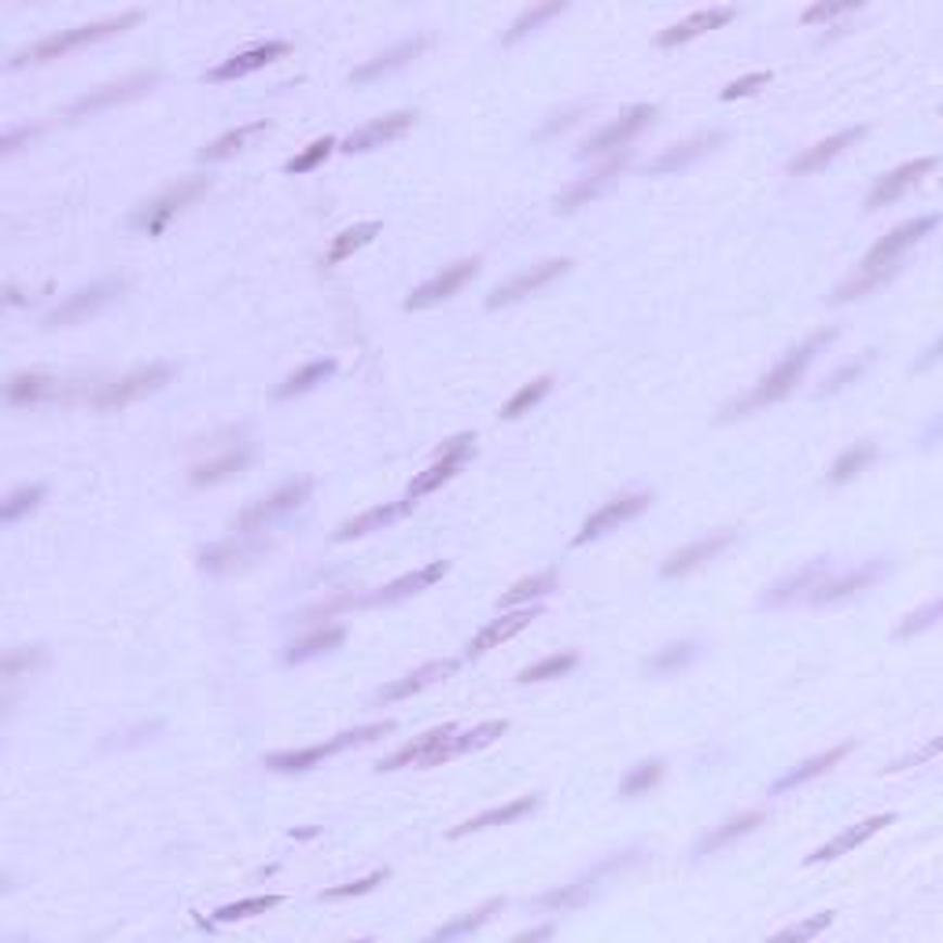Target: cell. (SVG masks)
I'll use <instances>...</instances> for the list:
<instances>
[{"label": "cell", "instance_id": "cell-39", "mask_svg": "<svg viewBox=\"0 0 943 943\" xmlns=\"http://www.w3.org/2000/svg\"><path fill=\"white\" fill-rule=\"evenodd\" d=\"M553 590H557V572L553 568H546V572L512 583L509 590L498 597V609H517V604H527V601H535V597H546Z\"/></svg>", "mask_w": 943, "mask_h": 943}, {"label": "cell", "instance_id": "cell-19", "mask_svg": "<svg viewBox=\"0 0 943 943\" xmlns=\"http://www.w3.org/2000/svg\"><path fill=\"white\" fill-rule=\"evenodd\" d=\"M446 572H450V560H432V564L417 568V572H409L403 578H395V583H387L384 590L369 594L366 604H395V601H406V597H413L420 590H428L432 583H438Z\"/></svg>", "mask_w": 943, "mask_h": 943}, {"label": "cell", "instance_id": "cell-37", "mask_svg": "<svg viewBox=\"0 0 943 943\" xmlns=\"http://www.w3.org/2000/svg\"><path fill=\"white\" fill-rule=\"evenodd\" d=\"M269 129V118H258V123H247V126H237V129H229L226 137H218L214 140V144H207L200 152V163H221V158H229V155H237V152H244V144L251 137H258V133H266Z\"/></svg>", "mask_w": 943, "mask_h": 943}, {"label": "cell", "instance_id": "cell-56", "mask_svg": "<svg viewBox=\"0 0 943 943\" xmlns=\"http://www.w3.org/2000/svg\"><path fill=\"white\" fill-rule=\"evenodd\" d=\"M697 657V646L693 641H681V646H667L664 652H657V657L649 660L652 671H671V667H686L689 660Z\"/></svg>", "mask_w": 943, "mask_h": 943}, {"label": "cell", "instance_id": "cell-9", "mask_svg": "<svg viewBox=\"0 0 943 943\" xmlns=\"http://www.w3.org/2000/svg\"><path fill=\"white\" fill-rule=\"evenodd\" d=\"M118 292H123V280H100V284L81 288V292H74V295L63 298V303L55 306L49 317H44V324H49V329H60V324L86 321V317H92L97 310H104V306Z\"/></svg>", "mask_w": 943, "mask_h": 943}, {"label": "cell", "instance_id": "cell-29", "mask_svg": "<svg viewBox=\"0 0 943 943\" xmlns=\"http://www.w3.org/2000/svg\"><path fill=\"white\" fill-rule=\"evenodd\" d=\"M623 166H627V152L615 155V158H609V163H604L601 170H594L590 177H583V181H575L564 195H557V211H564V214H568V211L583 207L586 200H594V195H601V189L612 181L615 174L623 170Z\"/></svg>", "mask_w": 943, "mask_h": 943}, {"label": "cell", "instance_id": "cell-25", "mask_svg": "<svg viewBox=\"0 0 943 943\" xmlns=\"http://www.w3.org/2000/svg\"><path fill=\"white\" fill-rule=\"evenodd\" d=\"M538 615H541L538 609H517V612L501 615V620L487 623V627H483V630L469 641V657H483V652H487V649H498L501 641L517 638V634L524 630V627H531V620H538Z\"/></svg>", "mask_w": 943, "mask_h": 943}, {"label": "cell", "instance_id": "cell-13", "mask_svg": "<svg viewBox=\"0 0 943 943\" xmlns=\"http://www.w3.org/2000/svg\"><path fill=\"white\" fill-rule=\"evenodd\" d=\"M457 730L454 726H438V730H428L424 737H417V741L403 744L395 755H387L384 763H380V770H403V767H438V763H446V744H450V737Z\"/></svg>", "mask_w": 943, "mask_h": 943}, {"label": "cell", "instance_id": "cell-60", "mask_svg": "<svg viewBox=\"0 0 943 943\" xmlns=\"http://www.w3.org/2000/svg\"><path fill=\"white\" fill-rule=\"evenodd\" d=\"M770 81V71H755V74H744V78L730 81V86L723 89V100H737V97H749V92H755L760 86H767Z\"/></svg>", "mask_w": 943, "mask_h": 943}, {"label": "cell", "instance_id": "cell-59", "mask_svg": "<svg viewBox=\"0 0 943 943\" xmlns=\"http://www.w3.org/2000/svg\"><path fill=\"white\" fill-rule=\"evenodd\" d=\"M870 361H874V351H866V354H863V358H858V361H852V366H844L840 372H833V377L826 380V387H821L818 395H833V391H840V387H844L848 380H855L858 372H863L866 366H870Z\"/></svg>", "mask_w": 943, "mask_h": 943}, {"label": "cell", "instance_id": "cell-38", "mask_svg": "<svg viewBox=\"0 0 943 943\" xmlns=\"http://www.w3.org/2000/svg\"><path fill=\"white\" fill-rule=\"evenodd\" d=\"M55 395V380L52 377H41V372H18V377L8 380L4 387V398L12 406H30V403H41V398Z\"/></svg>", "mask_w": 943, "mask_h": 943}, {"label": "cell", "instance_id": "cell-34", "mask_svg": "<svg viewBox=\"0 0 943 943\" xmlns=\"http://www.w3.org/2000/svg\"><path fill=\"white\" fill-rule=\"evenodd\" d=\"M269 549V541H251V546H214L200 553V568L203 572H229V568L251 564L255 557H263Z\"/></svg>", "mask_w": 943, "mask_h": 943}, {"label": "cell", "instance_id": "cell-49", "mask_svg": "<svg viewBox=\"0 0 943 943\" xmlns=\"http://www.w3.org/2000/svg\"><path fill=\"white\" fill-rule=\"evenodd\" d=\"M284 903V895H251V900L229 903V907L214 910V921H240V918H255V914H266Z\"/></svg>", "mask_w": 943, "mask_h": 943}, {"label": "cell", "instance_id": "cell-55", "mask_svg": "<svg viewBox=\"0 0 943 943\" xmlns=\"http://www.w3.org/2000/svg\"><path fill=\"white\" fill-rule=\"evenodd\" d=\"M384 881H387V870H377V874L361 877V881H351V884H335V889H324V892H321V900H351V895H366V892H372V889H377V884H384Z\"/></svg>", "mask_w": 943, "mask_h": 943}, {"label": "cell", "instance_id": "cell-42", "mask_svg": "<svg viewBox=\"0 0 943 943\" xmlns=\"http://www.w3.org/2000/svg\"><path fill=\"white\" fill-rule=\"evenodd\" d=\"M506 730H509L506 718H490V723H480L469 734H454L450 744H446V763L457 760V755H464V752H472V749H483V744L498 741V737L506 734Z\"/></svg>", "mask_w": 943, "mask_h": 943}, {"label": "cell", "instance_id": "cell-28", "mask_svg": "<svg viewBox=\"0 0 943 943\" xmlns=\"http://www.w3.org/2000/svg\"><path fill=\"white\" fill-rule=\"evenodd\" d=\"M829 572V560H811L807 568H800L797 575L786 578V583H778L774 590L763 597V609H781V604H792L797 597H811V590L821 583V575Z\"/></svg>", "mask_w": 943, "mask_h": 943}, {"label": "cell", "instance_id": "cell-62", "mask_svg": "<svg viewBox=\"0 0 943 943\" xmlns=\"http://www.w3.org/2000/svg\"><path fill=\"white\" fill-rule=\"evenodd\" d=\"M855 0H844V4H811L804 12V23H826V18H837V15H848L855 12Z\"/></svg>", "mask_w": 943, "mask_h": 943}, {"label": "cell", "instance_id": "cell-1", "mask_svg": "<svg viewBox=\"0 0 943 943\" xmlns=\"http://www.w3.org/2000/svg\"><path fill=\"white\" fill-rule=\"evenodd\" d=\"M837 340V329H826V332H815L811 335L807 343H800L797 351H789L786 358L778 361V366H774L767 377L760 380V384H755L752 391H749V398H741V403H734V406H726L723 409V420H734V417H744L749 413V409H755V406H770V403H781V398L789 395L792 387L800 384V380H804V372H807V366L811 361H815V354L826 347V343H833Z\"/></svg>", "mask_w": 943, "mask_h": 943}, {"label": "cell", "instance_id": "cell-52", "mask_svg": "<svg viewBox=\"0 0 943 943\" xmlns=\"http://www.w3.org/2000/svg\"><path fill=\"white\" fill-rule=\"evenodd\" d=\"M332 152H335V137H321V140H314V144H306L298 155L288 158L284 170H288V174H310V170H317V166H321Z\"/></svg>", "mask_w": 943, "mask_h": 943}, {"label": "cell", "instance_id": "cell-54", "mask_svg": "<svg viewBox=\"0 0 943 943\" xmlns=\"http://www.w3.org/2000/svg\"><path fill=\"white\" fill-rule=\"evenodd\" d=\"M660 778H664V763H660V760L638 763V767H634L627 778H623L620 792H623V797H638V792H649Z\"/></svg>", "mask_w": 943, "mask_h": 943}, {"label": "cell", "instance_id": "cell-41", "mask_svg": "<svg viewBox=\"0 0 943 943\" xmlns=\"http://www.w3.org/2000/svg\"><path fill=\"white\" fill-rule=\"evenodd\" d=\"M332 372H335V361H332V358H324V361H310V366H303L298 372H292V377H288L284 384H280V387L273 391V398H280V403H284V398L306 395V391H310V387L324 384V380H329Z\"/></svg>", "mask_w": 943, "mask_h": 943}, {"label": "cell", "instance_id": "cell-23", "mask_svg": "<svg viewBox=\"0 0 943 943\" xmlns=\"http://www.w3.org/2000/svg\"><path fill=\"white\" fill-rule=\"evenodd\" d=\"M734 15H737L734 8H704V12H693L689 18H681V23L667 26V30L657 37V44L660 49H675V44L693 41V37H700L704 30H718V26H726Z\"/></svg>", "mask_w": 943, "mask_h": 943}, {"label": "cell", "instance_id": "cell-32", "mask_svg": "<svg viewBox=\"0 0 943 943\" xmlns=\"http://www.w3.org/2000/svg\"><path fill=\"white\" fill-rule=\"evenodd\" d=\"M454 671H457V660H435V664L417 667L413 675L387 681V686L380 689V700H403V697H413V693H420V689L432 686V681L446 678V675H454Z\"/></svg>", "mask_w": 943, "mask_h": 943}, {"label": "cell", "instance_id": "cell-18", "mask_svg": "<svg viewBox=\"0 0 943 943\" xmlns=\"http://www.w3.org/2000/svg\"><path fill=\"white\" fill-rule=\"evenodd\" d=\"M417 123V111H395V115H384L377 118V123L361 126L358 133H351L347 140H343V152H369V148H380L387 144V140H398L403 133H409Z\"/></svg>", "mask_w": 943, "mask_h": 943}, {"label": "cell", "instance_id": "cell-44", "mask_svg": "<svg viewBox=\"0 0 943 943\" xmlns=\"http://www.w3.org/2000/svg\"><path fill=\"white\" fill-rule=\"evenodd\" d=\"M874 457H877V446H874V443H855V446H848V450L833 461V472H829V483H848V480H855V475L863 472L866 464L874 461Z\"/></svg>", "mask_w": 943, "mask_h": 943}, {"label": "cell", "instance_id": "cell-40", "mask_svg": "<svg viewBox=\"0 0 943 943\" xmlns=\"http://www.w3.org/2000/svg\"><path fill=\"white\" fill-rule=\"evenodd\" d=\"M900 273V263H889V266H874V269H863L858 266V273L852 277V280H844V284L837 288V303H848V298H863V295H870L874 288H881V284H889V280Z\"/></svg>", "mask_w": 943, "mask_h": 943}, {"label": "cell", "instance_id": "cell-8", "mask_svg": "<svg viewBox=\"0 0 943 943\" xmlns=\"http://www.w3.org/2000/svg\"><path fill=\"white\" fill-rule=\"evenodd\" d=\"M568 269H572V258H549V263L524 269V273H517L512 280H506V284L494 288V292L487 295V310H501V306H509V303H520L524 295H535L538 288L553 284V280L564 277Z\"/></svg>", "mask_w": 943, "mask_h": 943}, {"label": "cell", "instance_id": "cell-12", "mask_svg": "<svg viewBox=\"0 0 943 943\" xmlns=\"http://www.w3.org/2000/svg\"><path fill=\"white\" fill-rule=\"evenodd\" d=\"M649 506H652V494H646V490H641V494H623V498H615V501H609V506L597 509L572 541H575V546H586V541L601 538L604 531H615L620 524H627V520L641 517Z\"/></svg>", "mask_w": 943, "mask_h": 943}, {"label": "cell", "instance_id": "cell-61", "mask_svg": "<svg viewBox=\"0 0 943 943\" xmlns=\"http://www.w3.org/2000/svg\"><path fill=\"white\" fill-rule=\"evenodd\" d=\"M44 652L41 649H26V652H8L4 657V678H15L23 667H37Z\"/></svg>", "mask_w": 943, "mask_h": 943}, {"label": "cell", "instance_id": "cell-2", "mask_svg": "<svg viewBox=\"0 0 943 943\" xmlns=\"http://www.w3.org/2000/svg\"><path fill=\"white\" fill-rule=\"evenodd\" d=\"M140 23V12H123L115 18H104V23H89V26H74V30H63V34H52L44 37V41L30 44L26 52H18L8 67L18 71L26 67V63H52V60H63L67 52L81 49V44H92V41H104V37H115L129 30V26Z\"/></svg>", "mask_w": 943, "mask_h": 943}, {"label": "cell", "instance_id": "cell-20", "mask_svg": "<svg viewBox=\"0 0 943 943\" xmlns=\"http://www.w3.org/2000/svg\"><path fill=\"white\" fill-rule=\"evenodd\" d=\"M892 821H895V815H874V818L858 821V826L844 829V833H837L833 840H826V844H821L818 852H811V855H807V866H815V863H829V858H837V855L855 852L858 844H866V840L877 837L884 826H892Z\"/></svg>", "mask_w": 943, "mask_h": 943}, {"label": "cell", "instance_id": "cell-22", "mask_svg": "<svg viewBox=\"0 0 943 943\" xmlns=\"http://www.w3.org/2000/svg\"><path fill=\"white\" fill-rule=\"evenodd\" d=\"M866 137V126H855V129H840V133L818 140L815 148H804L797 158L789 163V174H811V170H821V166L829 163V158H837L844 148L858 144V140Z\"/></svg>", "mask_w": 943, "mask_h": 943}, {"label": "cell", "instance_id": "cell-45", "mask_svg": "<svg viewBox=\"0 0 943 943\" xmlns=\"http://www.w3.org/2000/svg\"><path fill=\"white\" fill-rule=\"evenodd\" d=\"M377 232H380V221H361V226H354V229H343L340 237L332 240V247H329V266L343 263V258H351L354 251L366 247L369 240L377 237Z\"/></svg>", "mask_w": 943, "mask_h": 943}, {"label": "cell", "instance_id": "cell-47", "mask_svg": "<svg viewBox=\"0 0 943 943\" xmlns=\"http://www.w3.org/2000/svg\"><path fill=\"white\" fill-rule=\"evenodd\" d=\"M572 667H578V652H553V657L538 660V664L524 667L517 675V681H546V678H560L568 675Z\"/></svg>", "mask_w": 943, "mask_h": 943}, {"label": "cell", "instance_id": "cell-51", "mask_svg": "<svg viewBox=\"0 0 943 943\" xmlns=\"http://www.w3.org/2000/svg\"><path fill=\"white\" fill-rule=\"evenodd\" d=\"M501 907H506V900H490V903H483V907H480V910H472L469 918H457V921H450V926L435 929V940H454V936H464V932H472V929L487 926V921H490Z\"/></svg>", "mask_w": 943, "mask_h": 943}, {"label": "cell", "instance_id": "cell-50", "mask_svg": "<svg viewBox=\"0 0 943 943\" xmlns=\"http://www.w3.org/2000/svg\"><path fill=\"white\" fill-rule=\"evenodd\" d=\"M560 12H568L564 0H549V4H535V8H527V12L520 15L517 23H512V30L506 34V44L520 41V37H527L531 30H535V26H541V23H546V18H553V15H560Z\"/></svg>", "mask_w": 943, "mask_h": 943}, {"label": "cell", "instance_id": "cell-53", "mask_svg": "<svg viewBox=\"0 0 943 943\" xmlns=\"http://www.w3.org/2000/svg\"><path fill=\"white\" fill-rule=\"evenodd\" d=\"M594 895V881H575L568 889H557V892H546L541 895V907L546 910H568V907H583L586 900Z\"/></svg>", "mask_w": 943, "mask_h": 943}, {"label": "cell", "instance_id": "cell-57", "mask_svg": "<svg viewBox=\"0 0 943 943\" xmlns=\"http://www.w3.org/2000/svg\"><path fill=\"white\" fill-rule=\"evenodd\" d=\"M940 612H943V604H940V601H932V604H926V609H921V612L907 615V620L900 623V630H895V634H900V638H910V634H918V630L932 627Z\"/></svg>", "mask_w": 943, "mask_h": 943}, {"label": "cell", "instance_id": "cell-6", "mask_svg": "<svg viewBox=\"0 0 943 943\" xmlns=\"http://www.w3.org/2000/svg\"><path fill=\"white\" fill-rule=\"evenodd\" d=\"M170 377H174V366H166V361H152V366L133 369V372H126L123 380L107 384L97 398H92V406L97 409H123L129 403H137V398L155 395L158 387L170 384Z\"/></svg>", "mask_w": 943, "mask_h": 943}, {"label": "cell", "instance_id": "cell-3", "mask_svg": "<svg viewBox=\"0 0 943 943\" xmlns=\"http://www.w3.org/2000/svg\"><path fill=\"white\" fill-rule=\"evenodd\" d=\"M395 730V723L391 718H384V723H369V726H358V730H343L335 734L332 741L324 744H310V749H295V752H273L266 755V767L277 770V774H298V770H310L317 767L321 760H329V755H340L354 749V744H369L377 741V737H384Z\"/></svg>", "mask_w": 943, "mask_h": 943}, {"label": "cell", "instance_id": "cell-16", "mask_svg": "<svg viewBox=\"0 0 943 943\" xmlns=\"http://www.w3.org/2000/svg\"><path fill=\"white\" fill-rule=\"evenodd\" d=\"M932 170H936V158H932V155H926V158H914V163H903V166H895V170H892V174H884L881 181L874 184V192L866 195V211L889 207V203H895L903 192L914 189V184H918L921 177L932 174Z\"/></svg>", "mask_w": 943, "mask_h": 943}, {"label": "cell", "instance_id": "cell-5", "mask_svg": "<svg viewBox=\"0 0 943 943\" xmlns=\"http://www.w3.org/2000/svg\"><path fill=\"white\" fill-rule=\"evenodd\" d=\"M310 490H314V480H288L284 487H277L273 494L251 501V506L240 512L237 520H232V531H237V535H255V531H266L277 517H284V512L303 506V501L310 498Z\"/></svg>", "mask_w": 943, "mask_h": 943}, {"label": "cell", "instance_id": "cell-64", "mask_svg": "<svg viewBox=\"0 0 943 943\" xmlns=\"http://www.w3.org/2000/svg\"><path fill=\"white\" fill-rule=\"evenodd\" d=\"M546 936H553V926H541V929L520 932V936H517V940H546Z\"/></svg>", "mask_w": 943, "mask_h": 943}, {"label": "cell", "instance_id": "cell-36", "mask_svg": "<svg viewBox=\"0 0 943 943\" xmlns=\"http://www.w3.org/2000/svg\"><path fill=\"white\" fill-rule=\"evenodd\" d=\"M247 461H251L247 446H240V450H229V454H221V457H211V461H203V464H192V483H195V487H203V483H221V480H229V475L244 472Z\"/></svg>", "mask_w": 943, "mask_h": 943}, {"label": "cell", "instance_id": "cell-43", "mask_svg": "<svg viewBox=\"0 0 943 943\" xmlns=\"http://www.w3.org/2000/svg\"><path fill=\"white\" fill-rule=\"evenodd\" d=\"M343 638H347V630L343 627H324V630L306 634L303 641H292V646H288V664H303V660H314V657H321V652H332Z\"/></svg>", "mask_w": 943, "mask_h": 943}, {"label": "cell", "instance_id": "cell-15", "mask_svg": "<svg viewBox=\"0 0 943 943\" xmlns=\"http://www.w3.org/2000/svg\"><path fill=\"white\" fill-rule=\"evenodd\" d=\"M155 81H158V74H155V71L129 74V78L115 81V86H104V89L89 92V97L74 100L67 115H71V118H78V115H89V111H100V107H111V104H126V100H133V97H140V92L152 89Z\"/></svg>", "mask_w": 943, "mask_h": 943}, {"label": "cell", "instance_id": "cell-48", "mask_svg": "<svg viewBox=\"0 0 943 943\" xmlns=\"http://www.w3.org/2000/svg\"><path fill=\"white\" fill-rule=\"evenodd\" d=\"M44 501V483H34V487H18L4 498V506H0V520L4 524H15V520H23L26 512L37 509Z\"/></svg>", "mask_w": 943, "mask_h": 943}, {"label": "cell", "instance_id": "cell-58", "mask_svg": "<svg viewBox=\"0 0 943 943\" xmlns=\"http://www.w3.org/2000/svg\"><path fill=\"white\" fill-rule=\"evenodd\" d=\"M829 926H833V910L815 914V918H807V921H800V926L786 929V932H781V940H811V936H818V932L829 929Z\"/></svg>", "mask_w": 943, "mask_h": 943}, {"label": "cell", "instance_id": "cell-4", "mask_svg": "<svg viewBox=\"0 0 943 943\" xmlns=\"http://www.w3.org/2000/svg\"><path fill=\"white\" fill-rule=\"evenodd\" d=\"M207 192H211L207 177H189V181H177L174 189H166L163 195H155L152 203H144V207L133 214V221H129V226L148 232V237H158V232L170 226L177 214H181L184 207H192V203L200 200V195H207Z\"/></svg>", "mask_w": 943, "mask_h": 943}, {"label": "cell", "instance_id": "cell-24", "mask_svg": "<svg viewBox=\"0 0 943 943\" xmlns=\"http://www.w3.org/2000/svg\"><path fill=\"white\" fill-rule=\"evenodd\" d=\"M428 44H432V37L428 34H420V37H409V41H403V44H395V49H387V52H380L377 60H369V63H361L358 71L351 74L354 81H358V86H366V81H372V78H380V74H391V71H398V67H406L409 60H417L420 52L428 49Z\"/></svg>", "mask_w": 943, "mask_h": 943}, {"label": "cell", "instance_id": "cell-33", "mask_svg": "<svg viewBox=\"0 0 943 943\" xmlns=\"http://www.w3.org/2000/svg\"><path fill=\"white\" fill-rule=\"evenodd\" d=\"M409 506H413V501L406 498V501H391V506L366 509L361 517H354V520H347V524H340V531H335V541H351V538L369 535V531H380V527L395 524L398 517H406Z\"/></svg>", "mask_w": 943, "mask_h": 943}, {"label": "cell", "instance_id": "cell-31", "mask_svg": "<svg viewBox=\"0 0 943 943\" xmlns=\"http://www.w3.org/2000/svg\"><path fill=\"white\" fill-rule=\"evenodd\" d=\"M852 749H855V741H844V744H837V749H829V752H821V755H811L807 763H800V767H792L781 781H774V789H770V792H789V789H797V786H807V781L821 778V774H826V770H833L837 763L844 760V755L852 752Z\"/></svg>", "mask_w": 943, "mask_h": 943}, {"label": "cell", "instance_id": "cell-30", "mask_svg": "<svg viewBox=\"0 0 943 943\" xmlns=\"http://www.w3.org/2000/svg\"><path fill=\"white\" fill-rule=\"evenodd\" d=\"M538 804H541V797H520V800H512V804H506V807H490V811H483V815H475L469 821H461V826H454L450 837L457 840V837L480 833V829H490V826H506V821H517V818L531 815V811H538Z\"/></svg>", "mask_w": 943, "mask_h": 943}, {"label": "cell", "instance_id": "cell-14", "mask_svg": "<svg viewBox=\"0 0 943 943\" xmlns=\"http://www.w3.org/2000/svg\"><path fill=\"white\" fill-rule=\"evenodd\" d=\"M475 273H480V258H461V263L446 266L443 273L432 277L428 284H420L417 292L406 298V310H428V306L443 303V298L461 292V288L469 284Z\"/></svg>", "mask_w": 943, "mask_h": 943}, {"label": "cell", "instance_id": "cell-63", "mask_svg": "<svg viewBox=\"0 0 943 943\" xmlns=\"http://www.w3.org/2000/svg\"><path fill=\"white\" fill-rule=\"evenodd\" d=\"M34 137V129H18V133H8L4 137V155H12L15 148H18V140H30Z\"/></svg>", "mask_w": 943, "mask_h": 943}, {"label": "cell", "instance_id": "cell-10", "mask_svg": "<svg viewBox=\"0 0 943 943\" xmlns=\"http://www.w3.org/2000/svg\"><path fill=\"white\" fill-rule=\"evenodd\" d=\"M652 118H657V107L652 104H638V107H630V111H623L620 118H615V123H609L604 129H597V133L586 140L583 144V158H590V155H604V152H615V148H623L627 144V140H634L641 133V129H646Z\"/></svg>", "mask_w": 943, "mask_h": 943}, {"label": "cell", "instance_id": "cell-7", "mask_svg": "<svg viewBox=\"0 0 943 943\" xmlns=\"http://www.w3.org/2000/svg\"><path fill=\"white\" fill-rule=\"evenodd\" d=\"M472 454H475V435H457V438H450V443H443L435 454V461L428 464L413 483H409L406 498L417 501V498H424V494L438 490L443 483H450L454 475L464 469V461H469Z\"/></svg>", "mask_w": 943, "mask_h": 943}, {"label": "cell", "instance_id": "cell-21", "mask_svg": "<svg viewBox=\"0 0 943 943\" xmlns=\"http://www.w3.org/2000/svg\"><path fill=\"white\" fill-rule=\"evenodd\" d=\"M292 49H288V41H266L258 44V49H247L240 55H232V60L218 63L214 71H207V81H232V78H244V74L251 71H263L266 63L280 60V55H288Z\"/></svg>", "mask_w": 943, "mask_h": 943}, {"label": "cell", "instance_id": "cell-17", "mask_svg": "<svg viewBox=\"0 0 943 943\" xmlns=\"http://www.w3.org/2000/svg\"><path fill=\"white\" fill-rule=\"evenodd\" d=\"M734 531L730 527H723V531H715V535H708V538H697V541H689L686 549H678V553H671L667 560H664V568H660V575L664 578H675V575H686V572H693V568H700L704 564V560H715L718 553H723V549H730L734 546Z\"/></svg>", "mask_w": 943, "mask_h": 943}, {"label": "cell", "instance_id": "cell-35", "mask_svg": "<svg viewBox=\"0 0 943 943\" xmlns=\"http://www.w3.org/2000/svg\"><path fill=\"white\" fill-rule=\"evenodd\" d=\"M715 144H723V133H700L693 140H686V144L671 148V152H664L657 158V163L649 166L652 174H667V170H681V166H689L693 158H700L704 152H712Z\"/></svg>", "mask_w": 943, "mask_h": 943}, {"label": "cell", "instance_id": "cell-46", "mask_svg": "<svg viewBox=\"0 0 943 943\" xmlns=\"http://www.w3.org/2000/svg\"><path fill=\"white\" fill-rule=\"evenodd\" d=\"M549 391H553V377H538V380H531V384H524L517 391V395L509 398L506 403V409H501V417L506 420H517V417H524V413H531V409H535L541 398L549 395Z\"/></svg>", "mask_w": 943, "mask_h": 943}, {"label": "cell", "instance_id": "cell-27", "mask_svg": "<svg viewBox=\"0 0 943 943\" xmlns=\"http://www.w3.org/2000/svg\"><path fill=\"white\" fill-rule=\"evenodd\" d=\"M763 821H767V815H763V811H744V815L726 818L723 826H715L712 833L697 840L693 855H715V852H723L726 844H734V840L749 837L755 826H763Z\"/></svg>", "mask_w": 943, "mask_h": 943}, {"label": "cell", "instance_id": "cell-11", "mask_svg": "<svg viewBox=\"0 0 943 943\" xmlns=\"http://www.w3.org/2000/svg\"><path fill=\"white\" fill-rule=\"evenodd\" d=\"M936 214H926V218H914V221H903V226H895L889 237H881L877 244L866 251L863 258V269H874V266H889V263H900V255L907 247H914L918 240H926L932 229H936Z\"/></svg>", "mask_w": 943, "mask_h": 943}, {"label": "cell", "instance_id": "cell-26", "mask_svg": "<svg viewBox=\"0 0 943 943\" xmlns=\"http://www.w3.org/2000/svg\"><path fill=\"white\" fill-rule=\"evenodd\" d=\"M881 572H884V560H870V564H863L858 572L840 575V578H833V583H829V578H821L815 590H811V604H833V601H840V597H848V594L863 590V586H870L874 578H881Z\"/></svg>", "mask_w": 943, "mask_h": 943}]
</instances>
